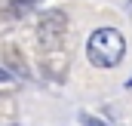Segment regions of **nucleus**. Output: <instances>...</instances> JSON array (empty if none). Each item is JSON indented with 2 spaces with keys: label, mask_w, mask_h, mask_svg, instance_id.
Instances as JSON below:
<instances>
[{
  "label": "nucleus",
  "mask_w": 132,
  "mask_h": 126,
  "mask_svg": "<svg viewBox=\"0 0 132 126\" xmlns=\"http://www.w3.org/2000/svg\"><path fill=\"white\" fill-rule=\"evenodd\" d=\"M86 56L98 68H114L126 56V40L117 28H98V31H92L89 43H86Z\"/></svg>",
  "instance_id": "obj_1"
}]
</instances>
